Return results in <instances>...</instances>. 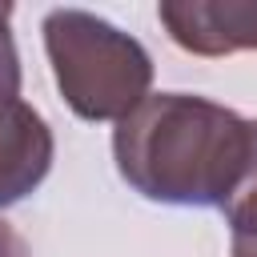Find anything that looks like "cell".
<instances>
[{
  "label": "cell",
  "mask_w": 257,
  "mask_h": 257,
  "mask_svg": "<svg viewBox=\"0 0 257 257\" xmlns=\"http://www.w3.org/2000/svg\"><path fill=\"white\" fill-rule=\"evenodd\" d=\"M56 157L48 120L20 96L0 100V209L40 189Z\"/></svg>",
  "instance_id": "4"
},
{
  "label": "cell",
  "mask_w": 257,
  "mask_h": 257,
  "mask_svg": "<svg viewBox=\"0 0 257 257\" xmlns=\"http://www.w3.org/2000/svg\"><path fill=\"white\" fill-rule=\"evenodd\" d=\"M52 80L80 120H124L153 84V56L145 44L96 12L52 8L40 20Z\"/></svg>",
  "instance_id": "2"
},
{
  "label": "cell",
  "mask_w": 257,
  "mask_h": 257,
  "mask_svg": "<svg viewBox=\"0 0 257 257\" xmlns=\"http://www.w3.org/2000/svg\"><path fill=\"white\" fill-rule=\"evenodd\" d=\"M8 20H12V4H0V100L20 96V56Z\"/></svg>",
  "instance_id": "6"
},
{
  "label": "cell",
  "mask_w": 257,
  "mask_h": 257,
  "mask_svg": "<svg viewBox=\"0 0 257 257\" xmlns=\"http://www.w3.org/2000/svg\"><path fill=\"white\" fill-rule=\"evenodd\" d=\"M225 225H229V245L233 257H257V120H253V153L245 173L237 177L233 193L221 205Z\"/></svg>",
  "instance_id": "5"
},
{
  "label": "cell",
  "mask_w": 257,
  "mask_h": 257,
  "mask_svg": "<svg viewBox=\"0 0 257 257\" xmlns=\"http://www.w3.org/2000/svg\"><path fill=\"white\" fill-rule=\"evenodd\" d=\"M253 153V120L197 92H149L112 128V161L157 205L221 209Z\"/></svg>",
  "instance_id": "1"
},
{
  "label": "cell",
  "mask_w": 257,
  "mask_h": 257,
  "mask_svg": "<svg viewBox=\"0 0 257 257\" xmlns=\"http://www.w3.org/2000/svg\"><path fill=\"white\" fill-rule=\"evenodd\" d=\"M157 20L193 56L257 52V0H161Z\"/></svg>",
  "instance_id": "3"
},
{
  "label": "cell",
  "mask_w": 257,
  "mask_h": 257,
  "mask_svg": "<svg viewBox=\"0 0 257 257\" xmlns=\"http://www.w3.org/2000/svg\"><path fill=\"white\" fill-rule=\"evenodd\" d=\"M0 257H32V253H28V241H24L8 221H0Z\"/></svg>",
  "instance_id": "7"
}]
</instances>
